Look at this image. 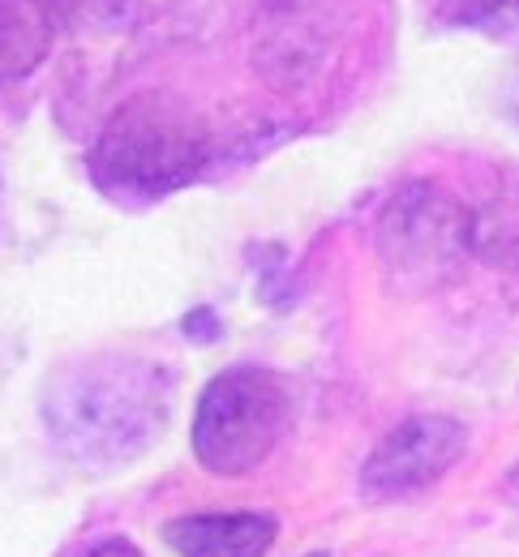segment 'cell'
<instances>
[{
  "mask_svg": "<svg viewBox=\"0 0 519 557\" xmlns=\"http://www.w3.org/2000/svg\"><path fill=\"white\" fill-rule=\"evenodd\" d=\"M280 536V519L262 510L185 515L163 528L176 557H262Z\"/></svg>",
  "mask_w": 519,
  "mask_h": 557,
  "instance_id": "obj_6",
  "label": "cell"
},
{
  "mask_svg": "<svg viewBox=\"0 0 519 557\" xmlns=\"http://www.w3.org/2000/svg\"><path fill=\"white\" fill-rule=\"evenodd\" d=\"M176 399V373L134 351H95L65 360L39 399L44 424L65 459L112 472L143 459L163 437Z\"/></svg>",
  "mask_w": 519,
  "mask_h": 557,
  "instance_id": "obj_1",
  "label": "cell"
},
{
  "mask_svg": "<svg viewBox=\"0 0 519 557\" xmlns=\"http://www.w3.org/2000/svg\"><path fill=\"white\" fill-rule=\"evenodd\" d=\"M207 159L211 134L181 99L138 95L103 125L86 163L112 202L147 207L198 181Z\"/></svg>",
  "mask_w": 519,
  "mask_h": 557,
  "instance_id": "obj_2",
  "label": "cell"
},
{
  "mask_svg": "<svg viewBox=\"0 0 519 557\" xmlns=\"http://www.w3.org/2000/svg\"><path fill=\"white\" fill-rule=\"evenodd\" d=\"M464 455H468V424L443 412H421L399 420L391 433L378 437V446L361 463L357 485L370 502H395L438 485Z\"/></svg>",
  "mask_w": 519,
  "mask_h": 557,
  "instance_id": "obj_5",
  "label": "cell"
},
{
  "mask_svg": "<svg viewBox=\"0 0 519 557\" xmlns=\"http://www.w3.org/2000/svg\"><path fill=\"white\" fill-rule=\"evenodd\" d=\"M507 497H511V506L519 510V463L507 472Z\"/></svg>",
  "mask_w": 519,
  "mask_h": 557,
  "instance_id": "obj_10",
  "label": "cell"
},
{
  "mask_svg": "<svg viewBox=\"0 0 519 557\" xmlns=\"http://www.w3.org/2000/svg\"><path fill=\"white\" fill-rule=\"evenodd\" d=\"M52 0H0V82H22L48 61Z\"/></svg>",
  "mask_w": 519,
  "mask_h": 557,
  "instance_id": "obj_7",
  "label": "cell"
},
{
  "mask_svg": "<svg viewBox=\"0 0 519 557\" xmlns=\"http://www.w3.org/2000/svg\"><path fill=\"white\" fill-rule=\"evenodd\" d=\"M472 253V210L430 181L391 194L378 214V258L408 292H430Z\"/></svg>",
  "mask_w": 519,
  "mask_h": 557,
  "instance_id": "obj_4",
  "label": "cell"
},
{
  "mask_svg": "<svg viewBox=\"0 0 519 557\" xmlns=\"http://www.w3.org/2000/svg\"><path fill=\"white\" fill-rule=\"evenodd\" d=\"M82 557H147L134 541H125V536H103L99 545H90Z\"/></svg>",
  "mask_w": 519,
  "mask_h": 557,
  "instance_id": "obj_9",
  "label": "cell"
},
{
  "mask_svg": "<svg viewBox=\"0 0 519 557\" xmlns=\"http://www.w3.org/2000/svg\"><path fill=\"white\" fill-rule=\"evenodd\" d=\"M293 424V391L275 369L232 364L215 373L194 412V459L211 476H245L271 459Z\"/></svg>",
  "mask_w": 519,
  "mask_h": 557,
  "instance_id": "obj_3",
  "label": "cell"
},
{
  "mask_svg": "<svg viewBox=\"0 0 519 557\" xmlns=\"http://www.w3.org/2000/svg\"><path fill=\"white\" fill-rule=\"evenodd\" d=\"M503 0H434V9L450 17V22H481V17H490L494 9H498Z\"/></svg>",
  "mask_w": 519,
  "mask_h": 557,
  "instance_id": "obj_8",
  "label": "cell"
},
{
  "mask_svg": "<svg viewBox=\"0 0 519 557\" xmlns=\"http://www.w3.org/2000/svg\"><path fill=\"white\" fill-rule=\"evenodd\" d=\"M309 557H326V554H309Z\"/></svg>",
  "mask_w": 519,
  "mask_h": 557,
  "instance_id": "obj_11",
  "label": "cell"
}]
</instances>
